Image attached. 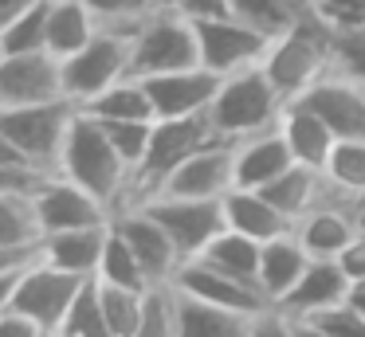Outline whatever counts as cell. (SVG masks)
Here are the masks:
<instances>
[{"instance_id": "cell-36", "label": "cell", "mask_w": 365, "mask_h": 337, "mask_svg": "<svg viewBox=\"0 0 365 337\" xmlns=\"http://www.w3.org/2000/svg\"><path fill=\"white\" fill-rule=\"evenodd\" d=\"M145 294H150V290H130V286H110V282H98L103 313H106V321H110L114 337H134L138 321H142V310H145Z\"/></svg>"}, {"instance_id": "cell-16", "label": "cell", "mask_w": 365, "mask_h": 337, "mask_svg": "<svg viewBox=\"0 0 365 337\" xmlns=\"http://www.w3.org/2000/svg\"><path fill=\"white\" fill-rule=\"evenodd\" d=\"M142 83L153 98L158 118H189V114H208L224 75H216V71H208L205 63H200V67L150 75V78H142Z\"/></svg>"}, {"instance_id": "cell-18", "label": "cell", "mask_w": 365, "mask_h": 337, "mask_svg": "<svg viewBox=\"0 0 365 337\" xmlns=\"http://www.w3.org/2000/svg\"><path fill=\"white\" fill-rule=\"evenodd\" d=\"M294 102H307V106L334 130L338 141L365 138V86L349 83V78H338V75H326L322 83H314Z\"/></svg>"}, {"instance_id": "cell-6", "label": "cell", "mask_w": 365, "mask_h": 337, "mask_svg": "<svg viewBox=\"0 0 365 337\" xmlns=\"http://www.w3.org/2000/svg\"><path fill=\"white\" fill-rule=\"evenodd\" d=\"M75 114H79V106H75L71 98L36 102V106L0 110V130L9 133L12 145H16L24 157H32L36 165H43V169L56 172Z\"/></svg>"}, {"instance_id": "cell-12", "label": "cell", "mask_w": 365, "mask_h": 337, "mask_svg": "<svg viewBox=\"0 0 365 337\" xmlns=\"http://www.w3.org/2000/svg\"><path fill=\"white\" fill-rule=\"evenodd\" d=\"M236 188V141H212L181 161L169 180L158 188L165 196H197V200H224ZM145 204V200H142Z\"/></svg>"}, {"instance_id": "cell-35", "label": "cell", "mask_w": 365, "mask_h": 337, "mask_svg": "<svg viewBox=\"0 0 365 337\" xmlns=\"http://www.w3.org/2000/svg\"><path fill=\"white\" fill-rule=\"evenodd\" d=\"M59 337H114L110 321L103 313V298H98V282L87 279L75 298V306L67 310V321L59 329Z\"/></svg>"}, {"instance_id": "cell-37", "label": "cell", "mask_w": 365, "mask_h": 337, "mask_svg": "<svg viewBox=\"0 0 365 337\" xmlns=\"http://www.w3.org/2000/svg\"><path fill=\"white\" fill-rule=\"evenodd\" d=\"M134 337H177V286L158 282L145 294V310L138 321Z\"/></svg>"}, {"instance_id": "cell-47", "label": "cell", "mask_w": 365, "mask_h": 337, "mask_svg": "<svg viewBox=\"0 0 365 337\" xmlns=\"http://www.w3.org/2000/svg\"><path fill=\"white\" fill-rule=\"evenodd\" d=\"M24 165H36V161H32V157L20 153V149L12 145L9 133L0 130V172H4V169H24ZM40 169H43V165H40Z\"/></svg>"}, {"instance_id": "cell-46", "label": "cell", "mask_w": 365, "mask_h": 337, "mask_svg": "<svg viewBox=\"0 0 365 337\" xmlns=\"http://www.w3.org/2000/svg\"><path fill=\"white\" fill-rule=\"evenodd\" d=\"M0 337H43L40 326H32V321L24 318V313L9 310L4 318H0Z\"/></svg>"}, {"instance_id": "cell-13", "label": "cell", "mask_w": 365, "mask_h": 337, "mask_svg": "<svg viewBox=\"0 0 365 337\" xmlns=\"http://www.w3.org/2000/svg\"><path fill=\"white\" fill-rule=\"evenodd\" d=\"M173 286L181 294L197 298V302H208V306H220V310H236V313H247V318H259V313L271 310L267 294L252 282H240L232 274L208 266L205 259H185L173 274Z\"/></svg>"}, {"instance_id": "cell-23", "label": "cell", "mask_w": 365, "mask_h": 337, "mask_svg": "<svg viewBox=\"0 0 365 337\" xmlns=\"http://www.w3.org/2000/svg\"><path fill=\"white\" fill-rule=\"evenodd\" d=\"M259 192L267 196V200L275 204L287 219H294V224H299L307 212H314L318 204H326L334 196L326 172L322 169H310V165H299V161H294L283 177H275L271 185H263Z\"/></svg>"}, {"instance_id": "cell-20", "label": "cell", "mask_w": 365, "mask_h": 337, "mask_svg": "<svg viewBox=\"0 0 365 337\" xmlns=\"http://www.w3.org/2000/svg\"><path fill=\"white\" fill-rule=\"evenodd\" d=\"M291 165H294V157L287 149L279 125L236 141V188H263L275 177H283Z\"/></svg>"}, {"instance_id": "cell-49", "label": "cell", "mask_w": 365, "mask_h": 337, "mask_svg": "<svg viewBox=\"0 0 365 337\" xmlns=\"http://www.w3.org/2000/svg\"><path fill=\"white\" fill-rule=\"evenodd\" d=\"M40 0H0V31L9 28L12 20H20V16L28 12V8H36Z\"/></svg>"}, {"instance_id": "cell-55", "label": "cell", "mask_w": 365, "mask_h": 337, "mask_svg": "<svg viewBox=\"0 0 365 337\" xmlns=\"http://www.w3.org/2000/svg\"><path fill=\"white\" fill-rule=\"evenodd\" d=\"M299 4H310V0H299Z\"/></svg>"}, {"instance_id": "cell-31", "label": "cell", "mask_w": 365, "mask_h": 337, "mask_svg": "<svg viewBox=\"0 0 365 337\" xmlns=\"http://www.w3.org/2000/svg\"><path fill=\"white\" fill-rule=\"evenodd\" d=\"M322 172L330 180L334 200H361L365 196V138L338 141Z\"/></svg>"}, {"instance_id": "cell-4", "label": "cell", "mask_w": 365, "mask_h": 337, "mask_svg": "<svg viewBox=\"0 0 365 337\" xmlns=\"http://www.w3.org/2000/svg\"><path fill=\"white\" fill-rule=\"evenodd\" d=\"M330 39H334V28L318 20L307 4L299 24L271 43L263 71H267V78L279 86V94L287 102L302 98L310 86L330 75Z\"/></svg>"}, {"instance_id": "cell-21", "label": "cell", "mask_w": 365, "mask_h": 337, "mask_svg": "<svg viewBox=\"0 0 365 337\" xmlns=\"http://www.w3.org/2000/svg\"><path fill=\"white\" fill-rule=\"evenodd\" d=\"M279 133H283V141H287L294 161L310 165V169H326L334 145H338L334 130L307 106V102H287L283 118H279Z\"/></svg>"}, {"instance_id": "cell-33", "label": "cell", "mask_w": 365, "mask_h": 337, "mask_svg": "<svg viewBox=\"0 0 365 337\" xmlns=\"http://www.w3.org/2000/svg\"><path fill=\"white\" fill-rule=\"evenodd\" d=\"M91 12L98 16V28H110L118 36L134 39L153 16H161L165 8H173V0H87Z\"/></svg>"}, {"instance_id": "cell-19", "label": "cell", "mask_w": 365, "mask_h": 337, "mask_svg": "<svg viewBox=\"0 0 365 337\" xmlns=\"http://www.w3.org/2000/svg\"><path fill=\"white\" fill-rule=\"evenodd\" d=\"M106 239H110V224L98 227H67V232H48L40 239V259H48L51 266L79 279H95L98 263H103Z\"/></svg>"}, {"instance_id": "cell-22", "label": "cell", "mask_w": 365, "mask_h": 337, "mask_svg": "<svg viewBox=\"0 0 365 337\" xmlns=\"http://www.w3.org/2000/svg\"><path fill=\"white\" fill-rule=\"evenodd\" d=\"M294 235H299L302 247L314 259H338L341 251L357 239V224H354L346 204L330 196L326 204H318L314 212H307V216L294 224Z\"/></svg>"}, {"instance_id": "cell-24", "label": "cell", "mask_w": 365, "mask_h": 337, "mask_svg": "<svg viewBox=\"0 0 365 337\" xmlns=\"http://www.w3.org/2000/svg\"><path fill=\"white\" fill-rule=\"evenodd\" d=\"M224 224H228L232 232H244L259 243L294 232V219H287L259 188H232V192L224 196Z\"/></svg>"}, {"instance_id": "cell-41", "label": "cell", "mask_w": 365, "mask_h": 337, "mask_svg": "<svg viewBox=\"0 0 365 337\" xmlns=\"http://www.w3.org/2000/svg\"><path fill=\"white\" fill-rule=\"evenodd\" d=\"M302 321L318 326L326 337H365V310H357L349 298L330 306V310H322V313H314V318H302Z\"/></svg>"}, {"instance_id": "cell-8", "label": "cell", "mask_w": 365, "mask_h": 337, "mask_svg": "<svg viewBox=\"0 0 365 337\" xmlns=\"http://www.w3.org/2000/svg\"><path fill=\"white\" fill-rule=\"evenodd\" d=\"M79 274H67L59 266H51L48 259L36 255L32 263L20 271V282H16V294H12V310L24 313L32 326H40L43 333H59L67 321V310L75 306L83 290Z\"/></svg>"}, {"instance_id": "cell-45", "label": "cell", "mask_w": 365, "mask_h": 337, "mask_svg": "<svg viewBox=\"0 0 365 337\" xmlns=\"http://www.w3.org/2000/svg\"><path fill=\"white\" fill-rule=\"evenodd\" d=\"M338 263H341V271L349 274V282L365 279V235H361V232H357V239L338 255Z\"/></svg>"}, {"instance_id": "cell-32", "label": "cell", "mask_w": 365, "mask_h": 337, "mask_svg": "<svg viewBox=\"0 0 365 337\" xmlns=\"http://www.w3.org/2000/svg\"><path fill=\"white\" fill-rule=\"evenodd\" d=\"M302 12H307V4H299V0H232V16L267 39L287 36Z\"/></svg>"}, {"instance_id": "cell-10", "label": "cell", "mask_w": 365, "mask_h": 337, "mask_svg": "<svg viewBox=\"0 0 365 337\" xmlns=\"http://www.w3.org/2000/svg\"><path fill=\"white\" fill-rule=\"evenodd\" d=\"M197 43H200V63L208 71L232 75V71L244 67H259L275 39L259 36L236 16H216V20H197Z\"/></svg>"}, {"instance_id": "cell-9", "label": "cell", "mask_w": 365, "mask_h": 337, "mask_svg": "<svg viewBox=\"0 0 365 337\" xmlns=\"http://www.w3.org/2000/svg\"><path fill=\"white\" fill-rule=\"evenodd\" d=\"M142 208L169 232V239H173V247L181 251V259H197L200 251L228 227L224 224V200H197V196L158 192V196H150Z\"/></svg>"}, {"instance_id": "cell-30", "label": "cell", "mask_w": 365, "mask_h": 337, "mask_svg": "<svg viewBox=\"0 0 365 337\" xmlns=\"http://www.w3.org/2000/svg\"><path fill=\"white\" fill-rule=\"evenodd\" d=\"M40 239L43 227L36 216V200L0 188V251H28L40 247Z\"/></svg>"}, {"instance_id": "cell-54", "label": "cell", "mask_w": 365, "mask_h": 337, "mask_svg": "<svg viewBox=\"0 0 365 337\" xmlns=\"http://www.w3.org/2000/svg\"><path fill=\"white\" fill-rule=\"evenodd\" d=\"M43 337H59V333H43Z\"/></svg>"}, {"instance_id": "cell-11", "label": "cell", "mask_w": 365, "mask_h": 337, "mask_svg": "<svg viewBox=\"0 0 365 337\" xmlns=\"http://www.w3.org/2000/svg\"><path fill=\"white\" fill-rule=\"evenodd\" d=\"M67 98L63 90V59L51 51H16L0 63V110L36 106V102Z\"/></svg>"}, {"instance_id": "cell-52", "label": "cell", "mask_w": 365, "mask_h": 337, "mask_svg": "<svg viewBox=\"0 0 365 337\" xmlns=\"http://www.w3.org/2000/svg\"><path fill=\"white\" fill-rule=\"evenodd\" d=\"M349 302H354L357 310H365V279H357L354 286H349Z\"/></svg>"}, {"instance_id": "cell-38", "label": "cell", "mask_w": 365, "mask_h": 337, "mask_svg": "<svg viewBox=\"0 0 365 337\" xmlns=\"http://www.w3.org/2000/svg\"><path fill=\"white\" fill-rule=\"evenodd\" d=\"M48 12H51V0H40L36 8H28L20 20H12L9 28L0 31L9 55H16V51H48Z\"/></svg>"}, {"instance_id": "cell-51", "label": "cell", "mask_w": 365, "mask_h": 337, "mask_svg": "<svg viewBox=\"0 0 365 337\" xmlns=\"http://www.w3.org/2000/svg\"><path fill=\"white\" fill-rule=\"evenodd\" d=\"M294 321V337H326L318 326H310V321H302V318H291Z\"/></svg>"}, {"instance_id": "cell-14", "label": "cell", "mask_w": 365, "mask_h": 337, "mask_svg": "<svg viewBox=\"0 0 365 337\" xmlns=\"http://www.w3.org/2000/svg\"><path fill=\"white\" fill-rule=\"evenodd\" d=\"M36 216H40V227L48 235V232H67V227L110 224L114 208L106 200H98L95 192H87L83 185H75L71 177L51 172L48 185L36 192Z\"/></svg>"}, {"instance_id": "cell-26", "label": "cell", "mask_w": 365, "mask_h": 337, "mask_svg": "<svg viewBox=\"0 0 365 337\" xmlns=\"http://www.w3.org/2000/svg\"><path fill=\"white\" fill-rule=\"evenodd\" d=\"M252 321L247 313L220 310L177 290V337H252Z\"/></svg>"}, {"instance_id": "cell-44", "label": "cell", "mask_w": 365, "mask_h": 337, "mask_svg": "<svg viewBox=\"0 0 365 337\" xmlns=\"http://www.w3.org/2000/svg\"><path fill=\"white\" fill-rule=\"evenodd\" d=\"M252 337H294V321L287 318L283 310L271 306L267 313H259V318L252 321Z\"/></svg>"}, {"instance_id": "cell-34", "label": "cell", "mask_w": 365, "mask_h": 337, "mask_svg": "<svg viewBox=\"0 0 365 337\" xmlns=\"http://www.w3.org/2000/svg\"><path fill=\"white\" fill-rule=\"evenodd\" d=\"M98 282H110V286H130V290H150V274L142 271L138 255L130 251V243L114 232L110 224V239H106V251H103V263H98Z\"/></svg>"}, {"instance_id": "cell-50", "label": "cell", "mask_w": 365, "mask_h": 337, "mask_svg": "<svg viewBox=\"0 0 365 337\" xmlns=\"http://www.w3.org/2000/svg\"><path fill=\"white\" fill-rule=\"evenodd\" d=\"M40 255V247H28V251H0V271H12V266H24Z\"/></svg>"}, {"instance_id": "cell-3", "label": "cell", "mask_w": 365, "mask_h": 337, "mask_svg": "<svg viewBox=\"0 0 365 337\" xmlns=\"http://www.w3.org/2000/svg\"><path fill=\"white\" fill-rule=\"evenodd\" d=\"M283 110H287V98L279 94V86L267 78V71L259 63V67L224 75L208 114H212V125L220 130L224 141H240V138H252V133L275 130Z\"/></svg>"}, {"instance_id": "cell-15", "label": "cell", "mask_w": 365, "mask_h": 337, "mask_svg": "<svg viewBox=\"0 0 365 337\" xmlns=\"http://www.w3.org/2000/svg\"><path fill=\"white\" fill-rule=\"evenodd\" d=\"M110 224H114V232L130 243V251L138 255V263L150 274L153 286H158V282H173L177 266H181L185 259H181V251L173 247L169 232L142 208V204H138V208H118Z\"/></svg>"}, {"instance_id": "cell-42", "label": "cell", "mask_w": 365, "mask_h": 337, "mask_svg": "<svg viewBox=\"0 0 365 337\" xmlns=\"http://www.w3.org/2000/svg\"><path fill=\"white\" fill-rule=\"evenodd\" d=\"M310 12L334 31H357L365 28V0H310Z\"/></svg>"}, {"instance_id": "cell-40", "label": "cell", "mask_w": 365, "mask_h": 337, "mask_svg": "<svg viewBox=\"0 0 365 337\" xmlns=\"http://www.w3.org/2000/svg\"><path fill=\"white\" fill-rule=\"evenodd\" d=\"M98 125L106 130V138L114 141V149L122 153V161L130 165V172L142 165L145 149H150V138H153V122H103L98 118Z\"/></svg>"}, {"instance_id": "cell-39", "label": "cell", "mask_w": 365, "mask_h": 337, "mask_svg": "<svg viewBox=\"0 0 365 337\" xmlns=\"http://www.w3.org/2000/svg\"><path fill=\"white\" fill-rule=\"evenodd\" d=\"M330 75L365 86V28L334 31V39H330Z\"/></svg>"}, {"instance_id": "cell-2", "label": "cell", "mask_w": 365, "mask_h": 337, "mask_svg": "<svg viewBox=\"0 0 365 337\" xmlns=\"http://www.w3.org/2000/svg\"><path fill=\"white\" fill-rule=\"evenodd\" d=\"M220 141V130L212 125V114H189V118H158L153 122V138L145 149L142 165L130 172V188L122 208H134V204L158 196V188L169 180V172L181 161H189L197 149Z\"/></svg>"}, {"instance_id": "cell-27", "label": "cell", "mask_w": 365, "mask_h": 337, "mask_svg": "<svg viewBox=\"0 0 365 337\" xmlns=\"http://www.w3.org/2000/svg\"><path fill=\"white\" fill-rule=\"evenodd\" d=\"M98 36V16L87 0H51L48 12V51L56 59H67L79 47H87Z\"/></svg>"}, {"instance_id": "cell-29", "label": "cell", "mask_w": 365, "mask_h": 337, "mask_svg": "<svg viewBox=\"0 0 365 337\" xmlns=\"http://www.w3.org/2000/svg\"><path fill=\"white\" fill-rule=\"evenodd\" d=\"M79 110H87L91 118H103V122H158V110H153V98L142 78H122V83L106 86L98 98L83 102Z\"/></svg>"}, {"instance_id": "cell-1", "label": "cell", "mask_w": 365, "mask_h": 337, "mask_svg": "<svg viewBox=\"0 0 365 337\" xmlns=\"http://www.w3.org/2000/svg\"><path fill=\"white\" fill-rule=\"evenodd\" d=\"M56 172H63V177H71L75 185L87 188V192H95L98 200H106L114 212H118L122 200H126L130 165L122 161V153L114 149V141L106 138V130L98 125V118H91L87 110L75 114Z\"/></svg>"}, {"instance_id": "cell-7", "label": "cell", "mask_w": 365, "mask_h": 337, "mask_svg": "<svg viewBox=\"0 0 365 337\" xmlns=\"http://www.w3.org/2000/svg\"><path fill=\"white\" fill-rule=\"evenodd\" d=\"M130 47L134 39L118 36L110 28H98V36L87 47H79L75 55L63 59V90L75 106L98 98L106 86L130 78Z\"/></svg>"}, {"instance_id": "cell-43", "label": "cell", "mask_w": 365, "mask_h": 337, "mask_svg": "<svg viewBox=\"0 0 365 337\" xmlns=\"http://www.w3.org/2000/svg\"><path fill=\"white\" fill-rule=\"evenodd\" d=\"M173 8L181 16L197 20H216V16H232V0H173Z\"/></svg>"}, {"instance_id": "cell-48", "label": "cell", "mask_w": 365, "mask_h": 337, "mask_svg": "<svg viewBox=\"0 0 365 337\" xmlns=\"http://www.w3.org/2000/svg\"><path fill=\"white\" fill-rule=\"evenodd\" d=\"M28 266V263H24ZM24 266H12V271H0V318L12 310V294H16V282H20V271Z\"/></svg>"}, {"instance_id": "cell-17", "label": "cell", "mask_w": 365, "mask_h": 337, "mask_svg": "<svg viewBox=\"0 0 365 337\" xmlns=\"http://www.w3.org/2000/svg\"><path fill=\"white\" fill-rule=\"evenodd\" d=\"M349 286H354V282H349L346 271H341L338 259H310L307 271L299 274V282L287 290V298L275 306V310H283L287 318H314V313L346 302Z\"/></svg>"}, {"instance_id": "cell-53", "label": "cell", "mask_w": 365, "mask_h": 337, "mask_svg": "<svg viewBox=\"0 0 365 337\" xmlns=\"http://www.w3.org/2000/svg\"><path fill=\"white\" fill-rule=\"evenodd\" d=\"M4 55H9V47H4V36H0V63H4Z\"/></svg>"}, {"instance_id": "cell-25", "label": "cell", "mask_w": 365, "mask_h": 337, "mask_svg": "<svg viewBox=\"0 0 365 337\" xmlns=\"http://www.w3.org/2000/svg\"><path fill=\"white\" fill-rule=\"evenodd\" d=\"M310 259H314V255L302 247V239L294 232L275 235V239L263 243V255H259V290L267 294L271 306L283 302L287 290L299 282V274L307 271Z\"/></svg>"}, {"instance_id": "cell-28", "label": "cell", "mask_w": 365, "mask_h": 337, "mask_svg": "<svg viewBox=\"0 0 365 337\" xmlns=\"http://www.w3.org/2000/svg\"><path fill=\"white\" fill-rule=\"evenodd\" d=\"M259 255H263V243L252 239V235L244 232H232V227H224L220 235H216L212 243H208L205 251H200L197 259H205L208 266H216V271L232 274V279L240 282H252V286H259Z\"/></svg>"}, {"instance_id": "cell-5", "label": "cell", "mask_w": 365, "mask_h": 337, "mask_svg": "<svg viewBox=\"0 0 365 337\" xmlns=\"http://www.w3.org/2000/svg\"><path fill=\"white\" fill-rule=\"evenodd\" d=\"M200 67V43H197V24L181 16L177 8H165L153 16L142 31L134 36L130 47V78H150L165 71Z\"/></svg>"}]
</instances>
